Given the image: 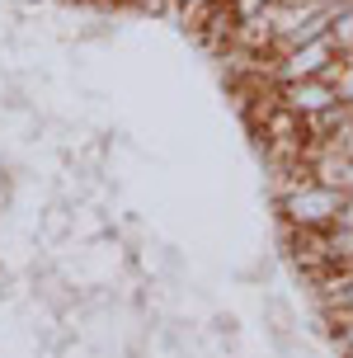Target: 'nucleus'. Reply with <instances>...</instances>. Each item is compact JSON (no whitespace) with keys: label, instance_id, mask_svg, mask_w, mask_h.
<instances>
[{"label":"nucleus","instance_id":"obj_1","mask_svg":"<svg viewBox=\"0 0 353 358\" xmlns=\"http://www.w3.org/2000/svg\"><path fill=\"white\" fill-rule=\"evenodd\" d=\"M344 189L320 184L306 170H287L278 175V217L282 231H330L344 213Z\"/></svg>","mask_w":353,"mask_h":358},{"label":"nucleus","instance_id":"obj_2","mask_svg":"<svg viewBox=\"0 0 353 358\" xmlns=\"http://www.w3.org/2000/svg\"><path fill=\"white\" fill-rule=\"evenodd\" d=\"M339 48L330 34L311 38V43H297V48H282V52H273L264 62V76L273 80V85H282V80H311V76H330L339 66Z\"/></svg>","mask_w":353,"mask_h":358},{"label":"nucleus","instance_id":"obj_3","mask_svg":"<svg viewBox=\"0 0 353 358\" xmlns=\"http://www.w3.org/2000/svg\"><path fill=\"white\" fill-rule=\"evenodd\" d=\"M273 99L282 108H292L301 123H306V118H316V113L339 104V90H335L330 76H311V80H282V85H273Z\"/></svg>","mask_w":353,"mask_h":358},{"label":"nucleus","instance_id":"obj_4","mask_svg":"<svg viewBox=\"0 0 353 358\" xmlns=\"http://www.w3.org/2000/svg\"><path fill=\"white\" fill-rule=\"evenodd\" d=\"M330 38H335V48L344 57L353 52V0H339L335 15H330Z\"/></svg>","mask_w":353,"mask_h":358},{"label":"nucleus","instance_id":"obj_5","mask_svg":"<svg viewBox=\"0 0 353 358\" xmlns=\"http://www.w3.org/2000/svg\"><path fill=\"white\" fill-rule=\"evenodd\" d=\"M330 80H335L339 99H344V104H353V52H349V57H339V66L330 71Z\"/></svg>","mask_w":353,"mask_h":358},{"label":"nucleus","instance_id":"obj_6","mask_svg":"<svg viewBox=\"0 0 353 358\" xmlns=\"http://www.w3.org/2000/svg\"><path fill=\"white\" fill-rule=\"evenodd\" d=\"M264 5H273V0H231V15H236V19H250V15H259Z\"/></svg>","mask_w":353,"mask_h":358},{"label":"nucleus","instance_id":"obj_7","mask_svg":"<svg viewBox=\"0 0 353 358\" xmlns=\"http://www.w3.org/2000/svg\"><path fill=\"white\" fill-rule=\"evenodd\" d=\"M344 194H353V156H349V165H344Z\"/></svg>","mask_w":353,"mask_h":358},{"label":"nucleus","instance_id":"obj_8","mask_svg":"<svg viewBox=\"0 0 353 358\" xmlns=\"http://www.w3.org/2000/svg\"><path fill=\"white\" fill-rule=\"evenodd\" d=\"M48 5H85V0H48Z\"/></svg>","mask_w":353,"mask_h":358},{"label":"nucleus","instance_id":"obj_9","mask_svg":"<svg viewBox=\"0 0 353 358\" xmlns=\"http://www.w3.org/2000/svg\"><path fill=\"white\" fill-rule=\"evenodd\" d=\"M349 297H353V268H349Z\"/></svg>","mask_w":353,"mask_h":358},{"label":"nucleus","instance_id":"obj_10","mask_svg":"<svg viewBox=\"0 0 353 358\" xmlns=\"http://www.w3.org/2000/svg\"><path fill=\"white\" fill-rule=\"evenodd\" d=\"M212 5H231V0H212Z\"/></svg>","mask_w":353,"mask_h":358}]
</instances>
